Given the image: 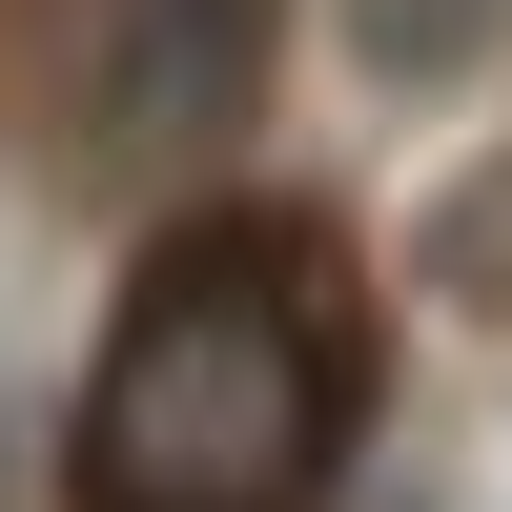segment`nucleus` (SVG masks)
<instances>
[{
  "label": "nucleus",
  "mask_w": 512,
  "mask_h": 512,
  "mask_svg": "<svg viewBox=\"0 0 512 512\" xmlns=\"http://www.w3.org/2000/svg\"><path fill=\"white\" fill-rule=\"evenodd\" d=\"M431 287H451V308H512V164H451V205H431Z\"/></svg>",
  "instance_id": "obj_4"
},
{
  "label": "nucleus",
  "mask_w": 512,
  "mask_h": 512,
  "mask_svg": "<svg viewBox=\"0 0 512 512\" xmlns=\"http://www.w3.org/2000/svg\"><path fill=\"white\" fill-rule=\"evenodd\" d=\"M512 41V0H349V62L369 82H472Z\"/></svg>",
  "instance_id": "obj_3"
},
{
  "label": "nucleus",
  "mask_w": 512,
  "mask_h": 512,
  "mask_svg": "<svg viewBox=\"0 0 512 512\" xmlns=\"http://www.w3.org/2000/svg\"><path fill=\"white\" fill-rule=\"evenodd\" d=\"M369 431V287L328 205H205L103 308L62 492L82 512H328Z\"/></svg>",
  "instance_id": "obj_1"
},
{
  "label": "nucleus",
  "mask_w": 512,
  "mask_h": 512,
  "mask_svg": "<svg viewBox=\"0 0 512 512\" xmlns=\"http://www.w3.org/2000/svg\"><path fill=\"white\" fill-rule=\"evenodd\" d=\"M41 144L62 164H164V144H226L267 103V0H62V62H41Z\"/></svg>",
  "instance_id": "obj_2"
}]
</instances>
